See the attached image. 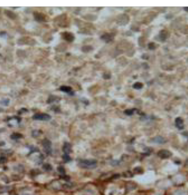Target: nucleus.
Instances as JSON below:
<instances>
[{
  "mask_svg": "<svg viewBox=\"0 0 188 195\" xmlns=\"http://www.w3.org/2000/svg\"><path fill=\"white\" fill-rule=\"evenodd\" d=\"M78 166L82 169H93L97 166V161L94 159L81 160L79 162Z\"/></svg>",
  "mask_w": 188,
  "mask_h": 195,
  "instance_id": "nucleus-1",
  "label": "nucleus"
},
{
  "mask_svg": "<svg viewBox=\"0 0 188 195\" xmlns=\"http://www.w3.org/2000/svg\"><path fill=\"white\" fill-rule=\"evenodd\" d=\"M43 145L45 152L47 154L51 153V143L49 140L45 139L43 141Z\"/></svg>",
  "mask_w": 188,
  "mask_h": 195,
  "instance_id": "nucleus-2",
  "label": "nucleus"
},
{
  "mask_svg": "<svg viewBox=\"0 0 188 195\" xmlns=\"http://www.w3.org/2000/svg\"><path fill=\"white\" fill-rule=\"evenodd\" d=\"M157 155L159 157L162 159H166L172 156V153L170 151L166 149H162L158 152Z\"/></svg>",
  "mask_w": 188,
  "mask_h": 195,
  "instance_id": "nucleus-3",
  "label": "nucleus"
},
{
  "mask_svg": "<svg viewBox=\"0 0 188 195\" xmlns=\"http://www.w3.org/2000/svg\"><path fill=\"white\" fill-rule=\"evenodd\" d=\"M33 118L35 120L47 121L51 119V117L49 115L46 114H37L35 115Z\"/></svg>",
  "mask_w": 188,
  "mask_h": 195,
  "instance_id": "nucleus-4",
  "label": "nucleus"
},
{
  "mask_svg": "<svg viewBox=\"0 0 188 195\" xmlns=\"http://www.w3.org/2000/svg\"><path fill=\"white\" fill-rule=\"evenodd\" d=\"M63 151L65 154H69L72 151V147L70 144L68 142H64L63 147Z\"/></svg>",
  "mask_w": 188,
  "mask_h": 195,
  "instance_id": "nucleus-5",
  "label": "nucleus"
},
{
  "mask_svg": "<svg viewBox=\"0 0 188 195\" xmlns=\"http://www.w3.org/2000/svg\"><path fill=\"white\" fill-rule=\"evenodd\" d=\"M152 141L154 143H158V144H164L166 142V140L164 138L160 137V136H157V137H155L152 139Z\"/></svg>",
  "mask_w": 188,
  "mask_h": 195,
  "instance_id": "nucleus-6",
  "label": "nucleus"
},
{
  "mask_svg": "<svg viewBox=\"0 0 188 195\" xmlns=\"http://www.w3.org/2000/svg\"><path fill=\"white\" fill-rule=\"evenodd\" d=\"M22 137V135L19 133H14L11 136V138L12 140H18Z\"/></svg>",
  "mask_w": 188,
  "mask_h": 195,
  "instance_id": "nucleus-7",
  "label": "nucleus"
},
{
  "mask_svg": "<svg viewBox=\"0 0 188 195\" xmlns=\"http://www.w3.org/2000/svg\"><path fill=\"white\" fill-rule=\"evenodd\" d=\"M63 160L65 163H68L69 161H71V158L70 157H69V154H64V155L62 157Z\"/></svg>",
  "mask_w": 188,
  "mask_h": 195,
  "instance_id": "nucleus-8",
  "label": "nucleus"
},
{
  "mask_svg": "<svg viewBox=\"0 0 188 195\" xmlns=\"http://www.w3.org/2000/svg\"><path fill=\"white\" fill-rule=\"evenodd\" d=\"M43 168L46 170H51L52 169V166L48 164H45L43 166Z\"/></svg>",
  "mask_w": 188,
  "mask_h": 195,
  "instance_id": "nucleus-9",
  "label": "nucleus"
},
{
  "mask_svg": "<svg viewBox=\"0 0 188 195\" xmlns=\"http://www.w3.org/2000/svg\"><path fill=\"white\" fill-rule=\"evenodd\" d=\"M124 176L127 177V178H130V177H132V175L130 171H127V172L124 173Z\"/></svg>",
  "mask_w": 188,
  "mask_h": 195,
  "instance_id": "nucleus-10",
  "label": "nucleus"
},
{
  "mask_svg": "<svg viewBox=\"0 0 188 195\" xmlns=\"http://www.w3.org/2000/svg\"><path fill=\"white\" fill-rule=\"evenodd\" d=\"M61 90L63 92H69L70 90V88L69 87H62L61 88Z\"/></svg>",
  "mask_w": 188,
  "mask_h": 195,
  "instance_id": "nucleus-11",
  "label": "nucleus"
},
{
  "mask_svg": "<svg viewBox=\"0 0 188 195\" xmlns=\"http://www.w3.org/2000/svg\"><path fill=\"white\" fill-rule=\"evenodd\" d=\"M58 171L60 172L61 174H64V173H65V170H64V168L62 166L58 167Z\"/></svg>",
  "mask_w": 188,
  "mask_h": 195,
  "instance_id": "nucleus-12",
  "label": "nucleus"
},
{
  "mask_svg": "<svg viewBox=\"0 0 188 195\" xmlns=\"http://www.w3.org/2000/svg\"><path fill=\"white\" fill-rule=\"evenodd\" d=\"M7 161V159L5 157H2L0 158V163L1 164H4Z\"/></svg>",
  "mask_w": 188,
  "mask_h": 195,
  "instance_id": "nucleus-13",
  "label": "nucleus"
},
{
  "mask_svg": "<svg viewBox=\"0 0 188 195\" xmlns=\"http://www.w3.org/2000/svg\"><path fill=\"white\" fill-rule=\"evenodd\" d=\"M125 113L129 115L132 114V110H126L125 111Z\"/></svg>",
  "mask_w": 188,
  "mask_h": 195,
  "instance_id": "nucleus-14",
  "label": "nucleus"
}]
</instances>
